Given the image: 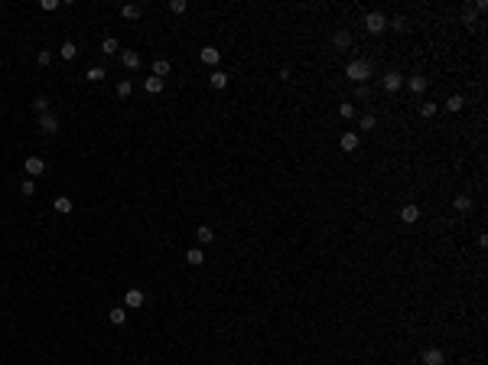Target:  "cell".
Instances as JSON below:
<instances>
[{
  "mask_svg": "<svg viewBox=\"0 0 488 365\" xmlns=\"http://www.w3.org/2000/svg\"><path fill=\"white\" fill-rule=\"evenodd\" d=\"M345 75H348L355 85H368V78H371V62H365V59H352V62L345 65Z\"/></svg>",
  "mask_w": 488,
  "mask_h": 365,
  "instance_id": "6da1fadb",
  "label": "cell"
},
{
  "mask_svg": "<svg viewBox=\"0 0 488 365\" xmlns=\"http://www.w3.org/2000/svg\"><path fill=\"white\" fill-rule=\"evenodd\" d=\"M365 29H368V33H384V29H388V17H384L381 10L365 13Z\"/></svg>",
  "mask_w": 488,
  "mask_h": 365,
  "instance_id": "7a4b0ae2",
  "label": "cell"
},
{
  "mask_svg": "<svg viewBox=\"0 0 488 365\" xmlns=\"http://www.w3.org/2000/svg\"><path fill=\"white\" fill-rule=\"evenodd\" d=\"M39 130L43 134H59V118L55 114H39Z\"/></svg>",
  "mask_w": 488,
  "mask_h": 365,
  "instance_id": "3957f363",
  "label": "cell"
},
{
  "mask_svg": "<svg viewBox=\"0 0 488 365\" xmlns=\"http://www.w3.org/2000/svg\"><path fill=\"white\" fill-rule=\"evenodd\" d=\"M124 303L130 307V310H140V307H144V290H137V287H130V290L124 293Z\"/></svg>",
  "mask_w": 488,
  "mask_h": 365,
  "instance_id": "277c9868",
  "label": "cell"
},
{
  "mask_svg": "<svg viewBox=\"0 0 488 365\" xmlns=\"http://www.w3.org/2000/svg\"><path fill=\"white\" fill-rule=\"evenodd\" d=\"M416 219H420V209H416L414 202H407V206H400V222H404V225H414Z\"/></svg>",
  "mask_w": 488,
  "mask_h": 365,
  "instance_id": "5b68a950",
  "label": "cell"
},
{
  "mask_svg": "<svg viewBox=\"0 0 488 365\" xmlns=\"http://www.w3.org/2000/svg\"><path fill=\"white\" fill-rule=\"evenodd\" d=\"M339 147H342L345 154H352V150H358V134H355V130L342 134V137H339Z\"/></svg>",
  "mask_w": 488,
  "mask_h": 365,
  "instance_id": "8992f818",
  "label": "cell"
},
{
  "mask_svg": "<svg viewBox=\"0 0 488 365\" xmlns=\"http://www.w3.org/2000/svg\"><path fill=\"white\" fill-rule=\"evenodd\" d=\"M420 362L423 365H443V349H423Z\"/></svg>",
  "mask_w": 488,
  "mask_h": 365,
  "instance_id": "52a82bcc",
  "label": "cell"
},
{
  "mask_svg": "<svg viewBox=\"0 0 488 365\" xmlns=\"http://www.w3.org/2000/svg\"><path fill=\"white\" fill-rule=\"evenodd\" d=\"M26 173H29V176H43V173H46L43 156H26Z\"/></svg>",
  "mask_w": 488,
  "mask_h": 365,
  "instance_id": "ba28073f",
  "label": "cell"
},
{
  "mask_svg": "<svg viewBox=\"0 0 488 365\" xmlns=\"http://www.w3.org/2000/svg\"><path fill=\"white\" fill-rule=\"evenodd\" d=\"M400 85H404V75H400V72H394V69L384 72V88H388V91H397Z\"/></svg>",
  "mask_w": 488,
  "mask_h": 365,
  "instance_id": "9c48e42d",
  "label": "cell"
},
{
  "mask_svg": "<svg viewBox=\"0 0 488 365\" xmlns=\"http://www.w3.org/2000/svg\"><path fill=\"white\" fill-rule=\"evenodd\" d=\"M199 59H202V62H205V65H218V59H221V52H218L215 46H205V49H202V52H199Z\"/></svg>",
  "mask_w": 488,
  "mask_h": 365,
  "instance_id": "30bf717a",
  "label": "cell"
},
{
  "mask_svg": "<svg viewBox=\"0 0 488 365\" xmlns=\"http://www.w3.org/2000/svg\"><path fill=\"white\" fill-rule=\"evenodd\" d=\"M121 62H124L127 69H140V55H137L134 49H124V52H121Z\"/></svg>",
  "mask_w": 488,
  "mask_h": 365,
  "instance_id": "8fae6325",
  "label": "cell"
},
{
  "mask_svg": "<svg viewBox=\"0 0 488 365\" xmlns=\"http://www.w3.org/2000/svg\"><path fill=\"white\" fill-rule=\"evenodd\" d=\"M407 88L414 91V95H420V91H426V78L423 75H410V78H407Z\"/></svg>",
  "mask_w": 488,
  "mask_h": 365,
  "instance_id": "7c38bea8",
  "label": "cell"
},
{
  "mask_svg": "<svg viewBox=\"0 0 488 365\" xmlns=\"http://www.w3.org/2000/svg\"><path fill=\"white\" fill-rule=\"evenodd\" d=\"M332 43L339 46V49H348V46H352V33H348V29H339L332 36Z\"/></svg>",
  "mask_w": 488,
  "mask_h": 365,
  "instance_id": "4fadbf2b",
  "label": "cell"
},
{
  "mask_svg": "<svg viewBox=\"0 0 488 365\" xmlns=\"http://www.w3.org/2000/svg\"><path fill=\"white\" fill-rule=\"evenodd\" d=\"M55 212H59V215H69V212H72V199H69V196H59V199H55V206H52Z\"/></svg>",
  "mask_w": 488,
  "mask_h": 365,
  "instance_id": "5bb4252c",
  "label": "cell"
},
{
  "mask_svg": "<svg viewBox=\"0 0 488 365\" xmlns=\"http://www.w3.org/2000/svg\"><path fill=\"white\" fill-rule=\"evenodd\" d=\"M186 261H189L192 267H199V264H205V255H202V248H192V251H186Z\"/></svg>",
  "mask_w": 488,
  "mask_h": 365,
  "instance_id": "9a60e30c",
  "label": "cell"
},
{
  "mask_svg": "<svg viewBox=\"0 0 488 365\" xmlns=\"http://www.w3.org/2000/svg\"><path fill=\"white\" fill-rule=\"evenodd\" d=\"M208 82H212V88H225V85H228V72H221V69H218V72L208 75Z\"/></svg>",
  "mask_w": 488,
  "mask_h": 365,
  "instance_id": "2e32d148",
  "label": "cell"
},
{
  "mask_svg": "<svg viewBox=\"0 0 488 365\" xmlns=\"http://www.w3.org/2000/svg\"><path fill=\"white\" fill-rule=\"evenodd\" d=\"M121 17L124 20H137L140 17V3H124V7H121Z\"/></svg>",
  "mask_w": 488,
  "mask_h": 365,
  "instance_id": "e0dca14e",
  "label": "cell"
},
{
  "mask_svg": "<svg viewBox=\"0 0 488 365\" xmlns=\"http://www.w3.org/2000/svg\"><path fill=\"white\" fill-rule=\"evenodd\" d=\"M446 108H449L452 114H456V111H462V108H465V98H462V95H449V98H446Z\"/></svg>",
  "mask_w": 488,
  "mask_h": 365,
  "instance_id": "ac0fdd59",
  "label": "cell"
},
{
  "mask_svg": "<svg viewBox=\"0 0 488 365\" xmlns=\"http://www.w3.org/2000/svg\"><path fill=\"white\" fill-rule=\"evenodd\" d=\"M170 69H172V65H170V59H156V62H153V75H156V78L170 75Z\"/></svg>",
  "mask_w": 488,
  "mask_h": 365,
  "instance_id": "d6986e66",
  "label": "cell"
},
{
  "mask_svg": "<svg viewBox=\"0 0 488 365\" xmlns=\"http://www.w3.org/2000/svg\"><path fill=\"white\" fill-rule=\"evenodd\" d=\"M33 111H36V114H49V98H46V95H36V98H33Z\"/></svg>",
  "mask_w": 488,
  "mask_h": 365,
  "instance_id": "ffe728a7",
  "label": "cell"
},
{
  "mask_svg": "<svg viewBox=\"0 0 488 365\" xmlns=\"http://www.w3.org/2000/svg\"><path fill=\"white\" fill-rule=\"evenodd\" d=\"M144 88H146V95H160V91H163V78H156V75H153V78H146Z\"/></svg>",
  "mask_w": 488,
  "mask_h": 365,
  "instance_id": "44dd1931",
  "label": "cell"
},
{
  "mask_svg": "<svg viewBox=\"0 0 488 365\" xmlns=\"http://www.w3.org/2000/svg\"><path fill=\"white\" fill-rule=\"evenodd\" d=\"M195 238H199V245H212V238H215V235H212V228H208V225H199Z\"/></svg>",
  "mask_w": 488,
  "mask_h": 365,
  "instance_id": "7402d4cb",
  "label": "cell"
},
{
  "mask_svg": "<svg viewBox=\"0 0 488 365\" xmlns=\"http://www.w3.org/2000/svg\"><path fill=\"white\" fill-rule=\"evenodd\" d=\"M108 316H111V323H114V326H121V323L127 319V310H124V307H114V310H108Z\"/></svg>",
  "mask_w": 488,
  "mask_h": 365,
  "instance_id": "603a6c76",
  "label": "cell"
},
{
  "mask_svg": "<svg viewBox=\"0 0 488 365\" xmlns=\"http://www.w3.org/2000/svg\"><path fill=\"white\" fill-rule=\"evenodd\" d=\"M118 49H121V46H118V39H114V36H108L104 43H101V52H104V55H114Z\"/></svg>",
  "mask_w": 488,
  "mask_h": 365,
  "instance_id": "cb8c5ba5",
  "label": "cell"
},
{
  "mask_svg": "<svg viewBox=\"0 0 488 365\" xmlns=\"http://www.w3.org/2000/svg\"><path fill=\"white\" fill-rule=\"evenodd\" d=\"M59 55H62V59H75V55H78V46H75V43H62Z\"/></svg>",
  "mask_w": 488,
  "mask_h": 365,
  "instance_id": "d4e9b609",
  "label": "cell"
},
{
  "mask_svg": "<svg viewBox=\"0 0 488 365\" xmlns=\"http://www.w3.org/2000/svg\"><path fill=\"white\" fill-rule=\"evenodd\" d=\"M452 206H456V212H469L472 209V199H469V196H456Z\"/></svg>",
  "mask_w": 488,
  "mask_h": 365,
  "instance_id": "484cf974",
  "label": "cell"
},
{
  "mask_svg": "<svg viewBox=\"0 0 488 365\" xmlns=\"http://www.w3.org/2000/svg\"><path fill=\"white\" fill-rule=\"evenodd\" d=\"M85 78H88V82H101V78H104V69H101V65H91Z\"/></svg>",
  "mask_w": 488,
  "mask_h": 365,
  "instance_id": "4316f807",
  "label": "cell"
},
{
  "mask_svg": "<svg viewBox=\"0 0 488 365\" xmlns=\"http://www.w3.org/2000/svg\"><path fill=\"white\" fill-rule=\"evenodd\" d=\"M436 111H439V104H436V101H426L423 108H420V114H423V118H436Z\"/></svg>",
  "mask_w": 488,
  "mask_h": 365,
  "instance_id": "83f0119b",
  "label": "cell"
},
{
  "mask_svg": "<svg viewBox=\"0 0 488 365\" xmlns=\"http://www.w3.org/2000/svg\"><path fill=\"white\" fill-rule=\"evenodd\" d=\"M358 124H362V130H371L374 124H378V118H374V114H362V121H358Z\"/></svg>",
  "mask_w": 488,
  "mask_h": 365,
  "instance_id": "f1b7e54d",
  "label": "cell"
},
{
  "mask_svg": "<svg viewBox=\"0 0 488 365\" xmlns=\"http://www.w3.org/2000/svg\"><path fill=\"white\" fill-rule=\"evenodd\" d=\"M130 91H134L130 82H118V98H130Z\"/></svg>",
  "mask_w": 488,
  "mask_h": 365,
  "instance_id": "f546056e",
  "label": "cell"
},
{
  "mask_svg": "<svg viewBox=\"0 0 488 365\" xmlns=\"http://www.w3.org/2000/svg\"><path fill=\"white\" fill-rule=\"evenodd\" d=\"M462 23H465V26L475 23V7H462Z\"/></svg>",
  "mask_w": 488,
  "mask_h": 365,
  "instance_id": "4dcf8cb0",
  "label": "cell"
},
{
  "mask_svg": "<svg viewBox=\"0 0 488 365\" xmlns=\"http://www.w3.org/2000/svg\"><path fill=\"white\" fill-rule=\"evenodd\" d=\"M186 7H189L186 0H170V10H172V13H186Z\"/></svg>",
  "mask_w": 488,
  "mask_h": 365,
  "instance_id": "1f68e13d",
  "label": "cell"
},
{
  "mask_svg": "<svg viewBox=\"0 0 488 365\" xmlns=\"http://www.w3.org/2000/svg\"><path fill=\"white\" fill-rule=\"evenodd\" d=\"M36 62H39V65H49V62H52V52H49V49H39Z\"/></svg>",
  "mask_w": 488,
  "mask_h": 365,
  "instance_id": "d6a6232c",
  "label": "cell"
},
{
  "mask_svg": "<svg viewBox=\"0 0 488 365\" xmlns=\"http://www.w3.org/2000/svg\"><path fill=\"white\" fill-rule=\"evenodd\" d=\"M33 189H36V182H29V180L20 182V192H23V196H33Z\"/></svg>",
  "mask_w": 488,
  "mask_h": 365,
  "instance_id": "836d02e7",
  "label": "cell"
},
{
  "mask_svg": "<svg viewBox=\"0 0 488 365\" xmlns=\"http://www.w3.org/2000/svg\"><path fill=\"white\" fill-rule=\"evenodd\" d=\"M339 114L342 118H355V104H339Z\"/></svg>",
  "mask_w": 488,
  "mask_h": 365,
  "instance_id": "e575fe53",
  "label": "cell"
},
{
  "mask_svg": "<svg viewBox=\"0 0 488 365\" xmlns=\"http://www.w3.org/2000/svg\"><path fill=\"white\" fill-rule=\"evenodd\" d=\"M39 7H43V10H55V7H59V0H43Z\"/></svg>",
  "mask_w": 488,
  "mask_h": 365,
  "instance_id": "d590c367",
  "label": "cell"
},
{
  "mask_svg": "<svg viewBox=\"0 0 488 365\" xmlns=\"http://www.w3.org/2000/svg\"><path fill=\"white\" fill-rule=\"evenodd\" d=\"M388 26H394V29H404V17H394V20L388 23Z\"/></svg>",
  "mask_w": 488,
  "mask_h": 365,
  "instance_id": "8d00e7d4",
  "label": "cell"
},
{
  "mask_svg": "<svg viewBox=\"0 0 488 365\" xmlns=\"http://www.w3.org/2000/svg\"><path fill=\"white\" fill-rule=\"evenodd\" d=\"M144 365H150V362H144Z\"/></svg>",
  "mask_w": 488,
  "mask_h": 365,
  "instance_id": "74e56055",
  "label": "cell"
}]
</instances>
